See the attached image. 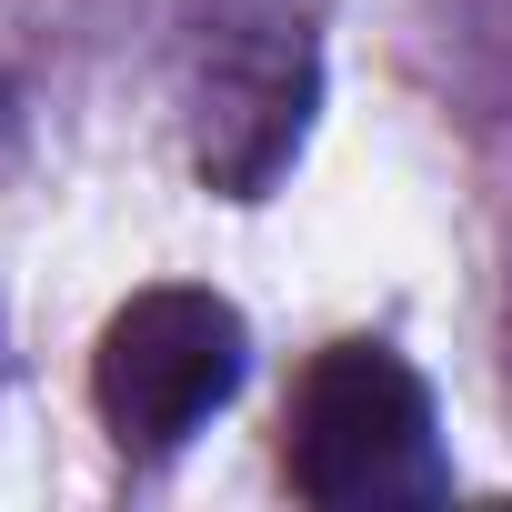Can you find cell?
Segmentation results:
<instances>
[{
    "instance_id": "6da1fadb",
    "label": "cell",
    "mask_w": 512,
    "mask_h": 512,
    "mask_svg": "<svg viewBox=\"0 0 512 512\" xmlns=\"http://www.w3.org/2000/svg\"><path fill=\"white\" fill-rule=\"evenodd\" d=\"M282 472L322 512H372V502H432L442 472V422L422 372L392 342H322L292 382L282 422Z\"/></svg>"
},
{
    "instance_id": "3957f363",
    "label": "cell",
    "mask_w": 512,
    "mask_h": 512,
    "mask_svg": "<svg viewBox=\"0 0 512 512\" xmlns=\"http://www.w3.org/2000/svg\"><path fill=\"white\" fill-rule=\"evenodd\" d=\"M312 31L282 11H251V21H221L211 51H201V181L221 201H262L282 181V161L302 151V121H312Z\"/></svg>"
},
{
    "instance_id": "7a4b0ae2",
    "label": "cell",
    "mask_w": 512,
    "mask_h": 512,
    "mask_svg": "<svg viewBox=\"0 0 512 512\" xmlns=\"http://www.w3.org/2000/svg\"><path fill=\"white\" fill-rule=\"evenodd\" d=\"M251 372V332L221 292L201 282H151L101 322L91 352V402L121 452H181Z\"/></svg>"
}]
</instances>
